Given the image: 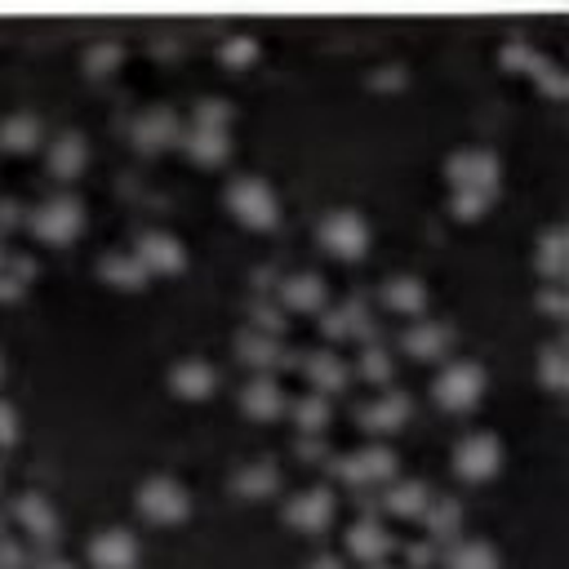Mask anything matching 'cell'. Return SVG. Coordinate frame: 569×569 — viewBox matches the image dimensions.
Here are the masks:
<instances>
[{
    "label": "cell",
    "instance_id": "1",
    "mask_svg": "<svg viewBox=\"0 0 569 569\" xmlns=\"http://www.w3.org/2000/svg\"><path fill=\"white\" fill-rule=\"evenodd\" d=\"M445 174L454 182V192H485L494 197L498 192V178H503V161L485 148H463L445 161Z\"/></svg>",
    "mask_w": 569,
    "mask_h": 569
},
{
    "label": "cell",
    "instance_id": "2",
    "mask_svg": "<svg viewBox=\"0 0 569 569\" xmlns=\"http://www.w3.org/2000/svg\"><path fill=\"white\" fill-rule=\"evenodd\" d=\"M316 241L334 258H361L369 250V223L356 210H329L316 223Z\"/></svg>",
    "mask_w": 569,
    "mask_h": 569
},
{
    "label": "cell",
    "instance_id": "3",
    "mask_svg": "<svg viewBox=\"0 0 569 569\" xmlns=\"http://www.w3.org/2000/svg\"><path fill=\"white\" fill-rule=\"evenodd\" d=\"M27 223H31V231L40 236L45 245H67V241H76L80 227H85V205L76 197H50L45 205L31 210Z\"/></svg>",
    "mask_w": 569,
    "mask_h": 569
},
{
    "label": "cell",
    "instance_id": "4",
    "mask_svg": "<svg viewBox=\"0 0 569 569\" xmlns=\"http://www.w3.org/2000/svg\"><path fill=\"white\" fill-rule=\"evenodd\" d=\"M227 205L245 227H271L276 223V192L258 174H241L227 182Z\"/></svg>",
    "mask_w": 569,
    "mask_h": 569
},
{
    "label": "cell",
    "instance_id": "5",
    "mask_svg": "<svg viewBox=\"0 0 569 569\" xmlns=\"http://www.w3.org/2000/svg\"><path fill=\"white\" fill-rule=\"evenodd\" d=\"M437 401L445 409H471L485 392V369L477 361H450L441 374H437Z\"/></svg>",
    "mask_w": 569,
    "mask_h": 569
},
{
    "label": "cell",
    "instance_id": "6",
    "mask_svg": "<svg viewBox=\"0 0 569 569\" xmlns=\"http://www.w3.org/2000/svg\"><path fill=\"white\" fill-rule=\"evenodd\" d=\"M134 507L148 516V520H161V526H169V520H182L187 507H192V498H187V490L174 481V477H148L138 485L134 494Z\"/></svg>",
    "mask_w": 569,
    "mask_h": 569
},
{
    "label": "cell",
    "instance_id": "7",
    "mask_svg": "<svg viewBox=\"0 0 569 569\" xmlns=\"http://www.w3.org/2000/svg\"><path fill=\"white\" fill-rule=\"evenodd\" d=\"M503 467V441L490 432H471L454 445V471L463 481H490Z\"/></svg>",
    "mask_w": 569,
    "mask_h": 569
},
{
    "label": "cell",
    "instance_id": "8",
    "mask_svg": "<svg viewBox=\"0 0 569 569\" xmlns=\"http://www.w3.org/2000/svg\"><path fill=\"white\" fill-rule=\"evenodd\" d=\"M334 471L352 485H374V481H392L396 477V454L388 445H365L356 454H343Z\"/></svg>",
    "mask_w": 569,
    "mask_h": 569
},
{
    "label": "cell",
    "instance_id": "9",
    "mask_svg": "<svg viewBox=\"0 0 569 569\" xmlns=\"http://www.w3.org/2000/svg\"><path fill=\"white\" fill-rule=\"evenodd\" d=\"M284 520H290L294 530H307V534L325 530L329 520H334V494H329L325 485H312V490L294 494L290 503H284Z\"/></svg>",
    "mask_w": 569,
    "mask_h": 569
},
{
    "label": "cell",
    "instance_id": "10",
    "mask_svg": "<svg viewBox=\"0 0 569 569\" xmlns=\"http://www.w3.org/2000/svg\"><path fill=\"white\" fill-rule=\"evenodd\" d=\"M89 560H93V569H134L138 543H134V534L121 530V526L99 530V534L89 539Z\"/></svg>",
    "mask_w": 569,
    "mask_h": 569
},
{
    "label": "cell",
    "instance_id": "11",
    "mask_svg": "<svg viewBox=\"0 0 569 569\" xmlns=\"http://www.w3.org/2000/svg\"><path fill=\"white\" fill-rule=\"evenodd\" d=\"M134 258L148 267V276L152 271H178L187 263L182 241H178V236H169V231H142L138 245H134Z\"/></svg>",
    "mask_w": 569,
    "mask_h": 569
},
{
    "label": "cell",
    "instance_id": "12",
    "mask_svg": "<svg viewBox=\"0 0 569 569\" xmlns=\"http://www.w3.org/2000/svg\"><path fill=\"white\" fill-rule=\"evenodd\" d=\"M169 388L178 396H187V401H201V396H210L218 388V369L210 361H201V356H182L169 369Z\"/></svg>",
    "mask_w": 569,
    "mask_h": 569
},
{
    "label": "cell",
    "instance_id": "13",
    "mask_svg": "<svg viewBox=\"0 0 569 569\" xmlns=\"http://www.w3.org/2000/svg\"><path fill=\"white\" fill-rule=\"evenodd\" d=\"M14 516L23 520V530L36 539V543H54L59 539V516H54V507H50V498L45 494H18L14 498Z\"/></svg>",
    "mask_w": 569,
    "mask_h": 569
},
{
    "label": "cell",
    "instance_id": "14",
    "mask_svg": "<svg viewBox=\"0 0 569 569\" xmlns=\"http://www.w3.org/2000/svg\"><path fill=\"white\" fill-rule=\"evenodd\" d=\"M401 343H405V352L418 356V361H441V356L450 352V343H454V329L441 325V320H414V325L405 329Z\"/></svg>",
    "mask_w": 569,
    "mask_h": 569
},
{
    "label": "cell",
    "instance_id": "15",
    "mask_svg": "<svg viewBox=\"0 0 569 569\" xmlns=\"http://www.w3.org/2000/svg\"><path fill=\"white\" fill-rule=\"evenodd\" d=\"M361 422L369 432H401L409 422V396L405 392H378L369 405H361Z\"/></svg>",
    "mask_w": 569,
    "mask_h": 569
},
{
    "label": "cell",
    "instance_id": "16",
    "mask_svg": "<svg viewBox=\"0 0 569 569\" xmlns=\"http://www.w3.org/2000/svg\"><path fill=\"white\" fill-rule=\"evenodd\" d=\"M276 299H280V307H290V312H320L325 307V280L316 271H294V276L280 280Z\"/></svg>",
    "mask_w": 569,
    "mask_h": 569
},
{
    "label": "cell",
    "instance_id": "17",
    "mask_svg": "<svg viewBox=\"0 0 569 569\" xmlns=\"http://www.w3.org/2000/svg\"><path fill=\"white\" fill-rule=\"evenodd\" d=\"M178 138H182V125H178V116L169 108H148L134 121V142L138 148H148V152L165 148V142H178Z\"/></svg>",
    "mask_w": 569,
    "mask_h": 569
},
{
    "label": "cell",
    "instance_id": "18",
    "mask_svg": "<svg viewBox=\"0 0 569 569\" xmlns=\"http://www.w3.org/2000/svg\"><path fill=\"white\" fill-rule=\"evenodd\" d=\"M236 352H241V361L245 365H254V369H276V365H284V347H280V339L276 334H263V329H254V325H245L241 334H236Z\"/></svg>",
    "mask_w": 569,
    "mask_h": 569
},
{
    "label": "cell",
    "instance_id": "19",
    "mask_svg": "<svg viewBox=\"0 0 569 569\" xmlns=\"http://www.w3.org/2000/svg\"><path fill=\"white\" fill-rule=\"evenodd\" d=\"M241 409L250 418H276L284 409V392H280V383L271 374H254L250 383L241 388Z\"/></svg>",
    "mask_w": 569,
    "mask_h": 569
},
{
    "label": "cell",
    "instance_id": "20",
    "mask_svg": "<svg viewBox=\"0 0 569 569\" xmlns=\"http://www.w3.org/2000/svg\"><path fill=\"white\" fill-rule=\"evenodd\" d=\"M178 142H182V152L192 156V161H201V165H218V161H227V152H231L227 129H205V125L182 129Z\"/></svg>",
    "mask_w": 569,
    "mask_h": 569
},
{
    "label": "cell",
    "instance_id": "21",
    "mask_svg": "<svg viewBox=\"0 0 569 569\" xmlns=\"http://www.w3.org/2000/svg\"><path fill=\"white\" fill-rule=\"evenodd\" d=\"M347 552L361 556V560H383L392 552V534L378 526L374 516H361V520H352V530H347Z\"/></svg>",
    "mask_w": 569,
    "mask_h": 569
},
{
    "label": "cell",
    "instance_id": "22",
    "mask_svg": "<svg viewBox=\"0 0 569 569\" xmlns=\"http://www.w3.org/2000/svg\"><path fill=\"white\" fill-rule=\"evenodd\" d=\"M99 276H103L108 284H116V290H142V284H148V267L134 258V250H112V254H103V258H99Z\"/></svg>",
    "mask_w": 569,
    "mask_h": 569
},
{
    "label": "cell",
    "instance_id": "23",
    "mask_svg": "<svg viewBox=\"0 0 569 569\" xmlns=\"http://www.w3.org/2000/svg\"><path fill=\"white\" fill-rule=\"evenodd\" d=\"M40 138H45V125H40L36 112H10V116H0V148L31 152Z\"/></svg>",
    "mask_w": 569,
    "mask_h": 569
},
{
    "label": "cell",
    "instance_id": "24",
    "mask_svg": "<svg viewBox=\"0 0 569 569\" xmlns=\"http://www.w3.org/2000/svg\"><path fill=\"white\" fill-rule=\"evenodd\" d=\"M418 516H422V526H427V539H437V543H450L463 530V507L454 498H427V507Z\"/></svg>",
    "mask_w": 569,
    "mask_h": 569
},
{
    "label": "cell",
    "instance_id": "25",
    "mask_svg": "<svg viewBox=\"0 0 569 569\" xmlns=\"http://www.w3.org/2000/svg\"><path fill=\"white\" fill-rule=\"evenodd\" d=\"M85 161H89L85 134H76V129H63V134L50 142V169H54L59 178H76V174L85 169Z\"/></svg>",
    "mask_w": 569,
    "mask_h": 569
},
{
    "label": "cell",
    "instance_id": "26",
    "mask_svg": "<svg viewBox=\"0 0 569 569\" xmlns=\"http://www.w3.org/2000/svg\"><path fill=\"white\" fill-rule=\"evenodd\" d=\"M378 294H383V303L392 312H405V316H418L427 307V284L418 276H388Z\"/></svg>",
    "mask_w": 569,
    "mask_h": 569
},
{
    "label": "cell",
    "instance_id": "27",
    "mask_svg": "<svg viewBox=\"0 0 569 569\" xmlns=\"http://www.w3.org/2000/svg\"><path fill=\"white\" fill-rule=\"evenodd\" d=\"M445 569H498V552L485 539H450Z\"/></svg>",
    "mask_w": 569,
    "mask_h": 569
},
{
    "label": "cell",
    "instance_id": "28",
    "mask_svg": "<svg viewBox=\"0 0 569 569\" xmlns=\"http://www.w3.org/2000/svg\"><path fill=\"white\" fill-rule=\"evenodd\" d=\"M231 485H236V494H245V498H267L280 485V471H276V463L258 458V463H245L241 471H236Z\"/></svg>",
    "mask_w": 569,
    "mask_h": 569
},
{
    "label": "cell",
    "instance_id": "29",
    "mask_svg": "<svg viewBox=\"0 0 569 569\" xmlns=\"http://www.w3.org/2000/svg\"><path fill=\"white\" fill-rule=\"evenodd\" d=\"M307 378H312V388H316L320 396L343 392V388H347V365H343L334 352H316V356L307 361Z\"/></svg>",
    "mask_w": 569,
    "mask_h": 569
},
{
    "label": "cell",
    "instance_id": "30",
    "mask_svg": "<svg viewBox=\"0 0 569 569\" xmlns=\"http://www.w3.org/2000/svg\"><path fill=\"white\" fill-rule=\"evenodd\" d=\"M427 485L422 481H388V490H383V507L392 511V516H418L422 507H427Z\"/></svg>",
    "mask_w": 569,
    "mask_h": 569
},
{
    "label": "cell",
    "instance_id": "31",
    "mask_svg": "<svg viewBox=\"0 0 569 569\" xmlns=\"http://www.w3.org/2000/svg\"><path fill=\"white\" fill-rule=\"evenodd\" d=\"M294 427L303 437H320L325 427H329V401L320 392H307L294 401Z\"/></svg>",
    "mask_w": 569,
    "mask_h": 569
},
{
    "label": "cell",
    "instance_id": "32",
    "mask_svg": "<svg viewBox=\"0 0 569 569\" xmlns=\"http://www.w3.org/2000/svg\"><path fill=\"white\" fill-rule=\"evenodd\" d=\"M534 263L552 276V284H560V280H565V231H560V227H552V231L543 236V241H539Z\"/></svg>",
    "mask_w": 569,
    "mask_h": 569
},
{
    "label": "cell",
    "instance_id": "33",
    "mask_svg": "<svg viewBox=\"0 0 569 569\" xmlns=\"http://www.w3.org/2000/svg\"><path fill=\"white\" fill-rule=\"evenodd\" d=\"M116 63H121V45H116V40H93V45H89L85 67H89L93 76H108Z\"/></svg>",
    "mask_w": 569,
    "mask_h": 569
},
{
    "label": "cell",
    "instance_id": "34",
    "mask_svg": "<svg viewBox=\"0 0 569 569\" xmlns=\"http://www.w3.org/2000/svg\"><path fill=\"white\" fill-rule=\"evenodd\" d=\"M361 374L374 378V383L392 378V352H388V347H378V343H365V352H361Z\"/></svg>",
    "mask_w": 569,
    "mask_h": 569
},
{
    "label": "cell",
    "instance_id": "35",
    "mask_svg": "<svg viewBox=\"0 0 569 569\" xmlns=\"http://www.w3.org/2000/svg\"><path fill=\"white\" fill-rule=\"evenodd\" d=\"M539 374H543V383H547L552 392L565 388V347H560V343L543 347V356H539Z\"/></svg>",
    "mask_w": 569,
    "mask_h": 569
},
{
    "label": "cell",
    "instance_id": "36",
    "mask_svg": "<svg viewBox=\"0 0 569 569\" xmlns=\"http://www.w3.org/2000/svg\"><path fill=\"white\" fill-rule=\"evenodd\" d=\"M227 121H231V108H227L223 99H201V103H197V125H205V129H227Z\"/></svg>",
    "mask_w": 569,
    "mask_h": 569
},
{
    "label": "cell",
    "instance_id": "37",
    "mask_svg": "<svg viewBox=\"0 0 569 569\" xmlns=\"http://www.w3.org/2000/svg\"><path fill=\"white\" fill-rule=\"evenodd\" d=\"M320 329L329 339H343V334H352V303H343V307H329V312H320Z\"/></svg>",
    "mask_w": 569,
    "mask_h": 569
},
{
    "label": "cell",
    "instance_id": "38",
    "mask_svg": "<svg viewBox=\"0 0 569 569\" xmlns=\"http://www.w3.org/2000/svg\"><path fill=\"white\" fill-rule=\"evenodd\" d=\"M250 325L263 329V334H276L280 339V329H284V307H271V303H258L250 312Z\"/></svg>",
    "mask_w": 569,
    "mask_h": 569
},
{
    "label": "cell",
    "instance_id": "39",
    "mask_svg": "<svg viewBox=\"0 0 569 569\" xmlns=\"http://www.w3.org/2000/svg\"><path fill=\"white\" fill-rule=\"evenodd\" d=\"M218 54H223V63H250V59L258 54V45H254L250 36H227V40L218 45Z\"/></svg>",
    "mask_w": 569,
    "mask_h": 569
},
{
    "label": "cell",
    "instance_id": "40",
    "mask_svg": "<svg viewBox=\"0 0 569 569\" xmlns=\"http://www.w3.org/2000/svg\"><path fill=\"white\" fill-rule=\"evenodd\" d=\"M490 201H494V197H485V192H454L450 205H454L458 218H481V210H485Z\"/></svg>",
    "mask_w": 569,
    "mask_h": 569
},
{
    "label": "cell",
    "instance_id": "41",
    "mask_svg": "<svg viewBox=\"0 0 569 569\" xmlns=\"http://www.w3.org/2000/svg\"><path fill=\"white\" fill-rule=\"evenodd\" d=\"M31 560H27V552L10 539V534H0V569H27Z\"/></svg>",
    "mask_w": 569,
    "mask_h": 569
},
{
    "label": "cell",
    "instance_id": "42",
    "mask_svg": "<svg viewBox=\"0 0 569 569\" xmlns=\"http://www.w3.org/2000/svg\"><path fill=\"white\" fill-rule=\"evenodd\" d=\"M18 441V414L10 401H0V445H14Z\"/></svg>",
    "mask_w": 569,
    "mask_h": 569
},
{
    "label": "cell",
    "instance_id": "43",
    "mask_svg": "<svg viewBox=\"0 0 569 569\" xmlns=\"http://www.w3.org/2000/svg\"><path fill=\"white\" fill-rule=\"evenodd\" d=\"M23 284H27V280H23V276H14V271H10V267H0V299H5V303H10V299H18V294H23Z\"/></svg>",
    "mask_w": 569,
    "mask_h": 569
},
{
    "label": "cell",
    "instance_id": "44",
    "mask_svg": "<svg viewBox=\"0 0 569 569\" xmlns=\"http://www.w3.org/2000/svg\"><path fill=\"white\" fill-rule=\"evenodd\" d=\"M437 560V547L432 543H414L409 547V565H432Z\"/></svg>",
    "mask_w": 569,
    "mask_h": 569
},
{
    "label": "cell",
    "instance_id": "45",
    "mask_svg": "<svg viewBox=\"0 0 569 569\" xmlns=\"http://www.w3.org/2000/svg\"><path fill=\"white\" fill-rule=\"evenodd\" d=\"M27 569H76L72 560H63V556H50V552H45V556H36Z\"/></svg>",
    "mask_w": 569,
    "mask_h": 569
},
{
    "label": "cell",
    "instance_id": "46",
    "mask_svg": "<svg viewBox=\"0 0 569 569\" xmlns=\"http://www.w3.org/2000/svg\"><path fill=\"white\" fill-rule=\"evenodd\" d=\"M543 307H547L552 316H560V312H565V299H560V284H552V294H543Z\"/></svg>",
    "mask_w": 569,
    "mask_h": 569
},
{
    "label": "cell",
    "instance_id": "47",
    "mask_svg": "<svg viewBox=\"0 0 569 569\" xmlns=\"http://www.w3.org/2000/svg\"><path fill=\"white\" fill-rule=\"evenodd\" d=\"M307 569H343V560H339V556H312Z\"/></svg>",
    "mask_w": 569,
    "mask_h": 569
},
{
    "label": "cell",
    "instance_id": "48",
    "mask_svg": "<svg viewBox=\"0 0 569 569\" xmlns=\"http://www.w3.org/2000/svg\"><path fill=\"white\" fill-rule=\"evenodd\" d=\"M0 223H18V201H0Z\"/></svg>",
    "mask_w": 569,
    "mask_h": 569
},
{
    "label": "cell",
    "instance_id": "49",
    "mask_svg": "<svg viewBox=\"0 0 569 569\" xmlns=\"http://www.w3.org/2000/svg\"><path fill=\"white\" fill-rule=\"evenodd\" d=\"M369 569H392V565H383V560H369Z\"/></svg>",
    "mask_w": 569,
    "mask_h": 569
},
{
    "label": "cell",
    "instance_id": "50",
    "mask_svg": "<svg viewBox=\"0 0 569 569\" xmlns=\"http://www.w3.org/2000/svg\"><path fill=\"white\" fill-rule=\"evenodd\" d=\"M5 258H10V254H5V245H0V267H5Z\"/></svg>",
    "mask_w": 569,
    "mask_h": 569
},
{
    "label": "cell",
    "instance_id": "51",
    "mask_svg": "<svg viewBox=\"0 0 569 569\" xmlns=\"http://www.w3.org/2000/svg\"><path fill=\"white\" fill-rule=\"evenodd\" d=\"M0 378H5V356H0Z\"/></svg>",
    "mask_w": 569,
    "mask_h": 569
},
{
    "label": "cell",
    "instance_id": "52",
    "mask_svg": "<svg viewBox=\"0 0 569 569\" xmlns=\"http://www.w3.org/2000/svg\"><path fill=\"white\" fill-rule=\"evenodd\" d=\"M0 534H5V520H0Z\"/></svg>",
    "mask_w": 569,
    "mask_h": 569
}]
</instances>
